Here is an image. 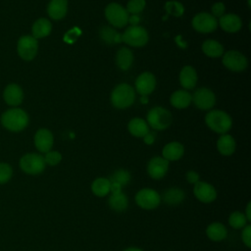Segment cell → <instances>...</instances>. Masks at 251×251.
<instances>
[{
  "label": "cell",
  "instance_id": "cell-43",
  "mask_svg": "<svg viewBox=\"0 0 251 251\" xmlns=\"http://www.w3.org/2000/svg\"><path fill=\"white\" fill-rule=\"evenodd\" d=\"M143 141H144L147 145H151V144H153L154 141H155V135H154L152 132L149 131L147 134H145V135L143 136Z\"/></svg>",
  "mask_w": 251,
  "mask_h": 251
},
{
  "label": "cell",
  "instance_id": "cell-30",
  "mask_svg": "<svg viewBox=\"0 0 251 251\" xmlns=\"http://www.w3.org/2000/svg\"><path fill=\"white\" fill-rule=\"evenodd\" d=\"M116 62L118 67L123 70H128L133 63V53L126 47H122L116 56Z\"/></svg>",
  "mask_w": 251,
  "mask_h": 251
},
{
  "label": "cell",
  "instance_id": "cell-46",
  "mask_svg": "<svg viewBox=\"0 0 251 251\" xmlns=\"http://www.w3.org/2000/svg\"><path fill=\"white\" fill-rule=\"evenodd\" d=\"M123 251H143V250L138 248V247H128V248H126L125 250H123Z\"/></svg>",
  "mask_w": 251,
  "mask_h": 251
},
{
  "label": "cell",
  "instance_id": "cell-29",
  "mask_svg": "<svg viewBox=\"0 0 251 251\" xmlns=\"http://www.w3.org/2000/svg\"><path fill=\"white\" fill-rule=\"evenodd\" d=\"M127 128L130 134H132L135 137H143L145 134L149 132L148 124L140 118L131 119L128 123Z\"/></svg>",
  "mask_w": 251,
  "mask_h": 251
},
{
  "label": "cell",
  "instance_id": "cell-13",
  "mask_svg": "<svg viewBox=\"0 0 251 251\" xmlns=\"http://www.w3.org/2000/svg\"><path fill=\"white\" fill-rule=\"evenodd\" d=\"M191 101H193L197 108L201 110H209L215 105L216 97L211 89L207 87H201L198 88L193 93V95H191Z\"/></svg>",
  "mask_w": 251,
  "mask_h": 251
},
{
  "label": "cell",
  "instance_id": "cell-20",
  "mask_svg": "<svg viewBox=\"0 0 251 251\" xmlns=\"http://www.w3.org/2000/svg\"><path fill=\"white\" fill-rule=\"evenodd\" d=\"M206 235L210 240L214 242H220L226 237L227 229L224 224L220 222H214L206 227Z\"/></svg>",
  "mask_w": 251,
  "mask_h": 251
},
{
  "label": "cell",
  "instance_id": "cell-34",
  "mask_svg": "<svg viewBox=\"0 0 251 251\" xmlns=\"http://www.w3.org/2000/svg\"><path fill=\"white\" fill-rule=\"evenodd\" d=\"M130 174L128 171L125 170V169H119V170H116L110 176V181H113V182H117L119 183L120 185H122L123 187L126 184H128V182L130 181Z\"/></svg>",
  "mask_w": 251,
  "mask_h": 251
},
{
  "label": "cell",
  "instance_id": "cell-10",
  "mask_svg": "<svg viewBox=\"0 0 251 251\" xmlns=\"http://www.w3.org/2000/svg\"><path fill=\"white\" fill-rule=\"evenodd\" d=\"M193 195L201 203L209 204L216 200L218 193L214 185L207 181L199 180L193 184Z\"/></svg>",
  "mask_w": 251,
  "mask_h": 251
},
{
  "label": "cell",
  "instance_id": "cell-14",
  "mask_svg": "<svg viewBox=\"0 0 251 251\" xmlns=\"http://www.w3.org/2000/svg\"><path fill=\"white\" fill-rule=\"evenodd\" d=\"M169 170V161L162 156L151 158L147 164V174L153 179L163 178Z\"/></svg>",
  "mask_w": 251,
  "mask_h": 251
},
{
  "label": "cell",
  "instance_id": "cell-47",
  "mask_svg": "<svg viewBox=\"0 0 251 251\" xmlns=\"http://www.w3.org/2000/svg\"><path fill=\"white\" fill-rule=\"evenodd\" d=\"M141 102H142V103H147V102H148L147 97H146V96H142V98H141Z\"/></svg>",
  "mask_w": 251,
  "mask_h": 251
},
{
  "label": "cell",
  "instance_id": "cell-45",
  "mask_svg": "<svg viewBox=\"0 0 251 251\" xmlns=\"http://www.w3.org/2000/svg\"><path fill=\"white\" fill-rule=\"evenodd\" d=\"M128 22L132 25H137V24L139 23V17L137 15H132V16L128 17Z\"/></svg>",
  "mask_w": 251,
  "mask_h": 251
},
{
  "label": "cell",
  "instance_id": "cell-36",
  "mask_svg": "<svg viewBox=\"0 0 251 251\" xmlns=\"http://www.w3.org/2000/svg\"><path fill=\"white\" fill-rule=\"evenodd\" d=\"M145 0H129L126 5V11L128 14L137 15L145 8Z\"/></svg>",
  "mask_w": 251,
  "mask_h": 251
},
{
  "label": "cell",
  "instance_id": "cell-21",
  "mask_svg": "<svg viewBox=\"0 0 251 251\" xmlns=\"http://www.w3.org/2000/svg\"><path fill=\"white\" fill-rule=\"evenodd\" d=\"M68 11V1L67 0H51L47 7V13L49 17L53 20L63 19Z\"/></svg>",
  "mask_w": 251,
  "mask_h": 251
},
{
  "label": "cell",
  "instance_id": "cell-3",
  "mask_svg": "<svg viewBox=\"0 0 251 251\" xmlns=\"http://www.w3.org/2000/svg\"><path fill=\"white\" fill-rule=\"evenodd\" d=\"M135 93L127 83H121L117 85L111 93V102L115 108L126 109L134 102Z\"/></svg>",
  "mask_w": 251,
  "mask_h": 251
},
{
  "label": "cell",
  "instance_id": "cell-15",
  "mask_svg": "<svg viewBox=\"0 0 251 251\" xmlns=\"http://www.w3.org/2000/svg\"><path fill=\"white\" fill-rule=\"evenodd\" d=\"M155 86L156 78L154 75L149 72L140 74L135 79V89L142 96H147L152 93L155 89Z\"/></svg>",
  "mask_w": 251,
  "mask_h": 251
},
{
  "label": "cell",
  "instance_id": "cell-11",
  "mask_svg": "<svg viewBox=\"0 0 251 251\" xmlns=\"http://www.w3.org/2000/svg\"><path fill=\"white\" fill-rule=\"evenodd\" d=\"M192 26L199 32H212L218 27V20L212 14L202 12L193 17Z\"/></svg>",
  "mask_w": 251,
  "mask_h": 251
},
{
  "label": "cell",
  "instance_id": "cell-18",
  "mask_svg": "<svg viewBox=\"0 0 251 251\" xmlns=\"http://www.w3.org/2000/svg\"><path fill=\"white\" fill-rule=\"evenodd\" d=\"M184 153L183 145L177 141H172L166 144L162 150V157L167 161H177Z\"/></svg>",
  "mask_w": 251,
  "mask_h": 251
},
{
  "label": "cell",
  "instance_id": "cell-35",
  "mask_svg": "<svg viewBox=\"0 0 251 251\" xmlns=\"http://www.w3.org/2000/svg\"><path fill=\"white\" fill-rule=\"evenodd\" d=\"M165 9L168 14H171L175 17H180L184 13V8L182 4L178 1H168L165 5Z\"/></svg>",
  "mask_w": 251,
  "mask_h": 251
},
{
  "label": "cell",
  "instance_id": "cell-16",
  "mask_svg": "<svg viewBox=\"0 0 251 251\" xmlns=\"http://www.w3.org/2000/svg\"><path fill=\"white\" fill-rule=\"evenodd\" d=\"M54 143L52 132L47 128H40L34 135V145L39 152L46 153L51 150Z\"/></svg>",
  "mask_w": 251,
  "mask_h": 251
},
{
  "label": "cell",
  "instance_id": "cell-25",
  "mask_svg": "<svg viewBox=\"0 0 251 251\" xmlns=\"http://www.w3.org/2000/svg\"><path fill=\"white\" fill-rule=\"evenodd\" d=\"M108 204L113 211L117 213H122L127 209L128 199L123 191L118 193H110V196L108 198Z\"/></svg>",
  "mask_w": 251,
  "mask_h": 251
},
{
  "label": "cell",
  "instance_id": "cell-27",
  "mask_svg": "<svg viewBox=\"0 0 251 251\" xmlns=\"http://www.w3.org/2000/svg\"><path fill=\"white\" fill-rule=\"evenodd\" d=\"M170 101L175 108L184 109L191 103V94L187 90L179 89L171 95Z\"/></svg>",
  "mask_w": 251,
  "mask_h": 251
},
{
  "label": "cell",
  "instance_id": "cell-28",
  "mask_svg": "<svg viewBox=\"0 0 251 251\" xmlns=\"http://www.w3.org/2000/svg\"><path fill=\"white\" fill-rule=\"evenodd\" d=\"M111 181L107 177H97L95 178L90 186L91 192L97 197H105L110 194Z\"/></svg>",
  "mask_w": 251,
  "mask_h": 251
},
{
  "label": "cell",
  "instance_id": "cell-1",
  "mask_svg": "<svg viewBox=\"0 0 251 251\" xmlns=\"http://www.w3.org/2000/svg\"><path fill=\"white\" fill-rule=\"evenodd\" d=\"M1 124L10 131H21L28 125V116L23 109L13 108L2 114Z\"/></svg>",
  "mask_w": 251,
  "mask_h": 251
},
{
  "label": "cell",
  "instance_id": "cell-41",
  "mask_svg": "<svg viewBox=\"0 0 251 251\" xmlns=\"http://www.w3.org/2000/svg\"><path fill=\"white\" fill-rule=\"evenodd\" d=\"M185 178H186V181L188 183H191V184H195L196 182H198L200 180L199 174L197 172H195V171H188V172H186Z\"/></svg>",
  "mask_w": 251,
  "mask_h": 251
},
{
  "label": "cell",
  "instance_id": "cell-24",
  "mask_svg": "<svg viewBox=\"0 0 251 251\" xmlns=\"http://www.w3.org/2000/svg\"><path fill=\"white\" fill-rule=\"evenodd\" d=\"M236 142L234 138L227 133L222 134L217 141V149L224 156H230L234 153Z\"/></svg>",
  "mask_w": 251,
  "mask_h": 251
},
{
  "label": "cell",
  "instance_id": "cell-17",
  "mask_svg": "<svg viewBox=\"0 0 251 251\" xmlns=\"http://www.w3.org/2000/svg\"><path fill=\"white\" fill-rule=\"evenodd\" d=\"M3 98L8 105L18 106L23 102L24 99L23 89L16 83H10L4 89Z\"/></svg>",
  "mask_w": 251,
  "mask_h": 251
},
{
  "label": "cell",
  "instance_id": "cell-26",
  "mask_svg": "<svg viewBox=\"0 0 251 251\" xmlns=\"http://www.w3.org/2000/svg\"><path fill=\"white\" fill-rule=\"evenodd\" d=\"M51 30H52V25H51L50 21L45 18H40V19L36 20L33 23L32 27H31L32 36L35 39L43 38V37L49 35Z\"/></svg>",
  "mask_w": 251,
  "mask_h": 251
},
{
  "label": "cell",
  "instance_id": "cell-6",
  "mask_svg": "<svg viewBox=\"0 0 251 251\" xmlns=\"http://www.w3.org/2000/svg\"><path fill=\"white\" fill-rule=\"evenodd\" d=\"M105 17L116 27H123L128 23V13L126 8L118 3H110L105 8Z\"/></svg>",
  "mask_w": 251,
  "mask_h": 251
},
{
  "label": "cell",
  "instance_id": "cell-39",
  "mask_svg": "<svg viewBox=\"0 0 251 251\" xmlns=\"http://www.w3.org/2000/svg\"><path fill=\"white\" fill-rule=\"evenodd\" d=\"M241 240L243 242V244L247 247L250 248L251 247V226L250 225H246L241 231Z\"/></svg>",
  "mask_w": 251,
  "mask_h": 251
},
{
  "label": "cell",
  "instance_id": "cell-38",
  "mask_svg": "<svg viewBox=\"0 0 251 251\" xmlns=\"http://www.w3.org/2000/svg\"><path fill=\"white\" fill-rule=\"evenodd\" d=\"M12 168L9 164L0 163V183L7 182L12 176Z\"/></svg>",
  "mask_w": 251,
  "mask_h": 251
},
{
  "label": "cell",
  "instance_id": "cell-40",
  "mask_svg": "<svg viewBox=\"0 0 251 251\" xmlns=\"http://www.w3.org/2000/svg\"><path fill=\"white\" fill-rule=\"evenodd\" d=\"M225 10H226V7H225L224 3H222V2H217L212 6V14L215 18L216 17L221 18L224 15Z\"/></svg>",
  "mask_w": 251,
  "mask_h": 251
},
{
  "label": "cell",
  "instance_id": "cell-7",
  "mask_svg": "<svg viewBox=\"0 0 251 251\" xmlns=\"http://www.w3.org/2000/svg\"><path fill=\"white\" fill-rule=\"evenodd\" d=\"M149 39L147 30L140 25H131L122 34V41L133 47L144 46Z\"/></svg>",
  "mask_w": 251,
  "mask_h": 251
},
{
  "label": "cell",
  "instance_id": "cell-44",
  "mask_svg": "<svg viewBox=\"0 0 251 251\" xmlns=\"http://www.w3.org/2000/svg\"><path fill=\"white\" fill-rule=\"evenodd\" d=\"M243 214L245 215L246 219L248 222L251 221V202L249 201L246 205V208H245V212H243Z\"/></svg>",
  "mask_w": 251,
  "mask_h": 251
},
{
  "label": "cell",
  "instance_id": "cell-19",
  "mask_svg": "<svg viewBox=\"0 0 251 251\" xmlns=\"http://www.w3.org/2000/svg\"><path fill=\"white\" fill-rule=\"evenodd\" d=\"M184 198L185 193L179 187H170L161 196V199L169 206H177L182 203Z\"/></svg>",
  "mask_w": 251,
  "mask_h": 251
},
{
  "label": "cell",
  "instance_id": "cell-22",
  "mask_svg": "<svg viewBox=\"0 0 251 251\" xmlns=\"http://www.w3.org/2000/svg\"><path fill=\"white\" fill-rule=\"evenodd\" d=\"M179 82L185 89H192L197 82V73L191 66H184L179 73Z\"/></svg>",
  "mask_w": 251,
  "mask_h": 251
},
{
  "label": "cell",
  "instance_id": "cell-12",
  "mask_svg": "<svg viewBox=\"0 0 251 251\" xmlns=\"http://www.w3.org/2000/svg\"><path fill=\"white\" fill-rule=\"evenodd\" d=\"M223 64L230 71L241 72L247 68L248 61L246 57L239 51L229 50L224 55Z\"/></svg>",
  "mask_w": 251,
  "mask_h": 251
},
{
  "label": "cell",
  "instance_id": "cell-8",
  "mask_svg": "<svg viewBox=\"0 0 251 251\" xmlns=\"http://www.w3.org/2000/svg\"><path fill=\"white\" fill-rule=\"evenodd\" d=\"M45 161L42 155L37 153H27L20 160L21 169L28 175L41 174L45 169Z\"/></svg>",
  "mask_w": 251,
  "mask_h": 251
},
{
  "label": "cell",
  "instance_id": "cell-37",
  "mask_svg": "<svg viewBox=\"0 0 251 251\" xmlns=\"http://www.w3.org/2000/svg\"><path fill=\"white\" fill-rule=\"evenodd\" d=\"M45 164L49 166H57L62 161V154L58 151H48L43 157Z\"/></svg>",
  "mask_w": 251,
  "mask_h": 251
},
{
  "label": "cell",
  "instance_id": "cell-23",
  "mask_svg": "<svg viewBox=\"0 0 251 251\" xmlns=\"http://www.w3.org/2000/svg\"><path fill=\"white\" fill-rule=\"evenodd\" d=\"M221 27L227 32H236L241 28V19L235 14H226L220 18Z\"/></svg>",
  "mask_w": 251,
  "mask_h": 251
},
{
  "label": "cell",
  "instance_id": "cell-2",
  "mask_svg": "<svg viewBox=\"0 0 251 251\" xmlns=\"http://www.w3.org/2000/svg\"><path fill=\"white\" fill-rule=\"evenodd\" d=\"M205 122L212 130L221 134L226 133L232 126L230 116L225 111L221 110H212L207 113Z\"/></svg>",
  "mask_w": 251,
  "mask_h": 251
},
{
  "label": "cell",
  "instance_id": "cell-4",
  "mask_svg": "<svg viewBox=\"0 0 251 251\" xmlns=\"http://www.w3.org/2000/svg\"><path fill=\"white\" fill-rule=\"evenodd\" d=\"M173 122L172 114L163 107H154L147 114V124L154 129L163 130L171 126Z\"/></svg>",
  "mask_w": 251,
  "mask_h": 251
},
{
  "label": "cell",
  "instance_id": "cell-31",
  "mask_svg": "<svg viewBox=\"0 0 251 251\" xmlns=\"http://www.w3.org/2000/svg\"><path fill=\"white\" fill-rule=\"evenodd\" d=\"M202 51L205 55H207L208 57H212V58H217L223 55L224 53V47L223 45L217 41V40H213V39H207L203 42L202 44Z\"/></svg>",
  "mask_w": 251,
  "mask_h": 251
},
{
  "label": "cell",
  "instance_id": "cell-33",
  "mask_svg": "<svg viewBox=\"0 0 251 251\" xmlns=\"http://www.w3.org/2000/svg\"><path fill=\"white\" fill-rule=\"evenodd\" d=\"M248 221L245 215L240 211L232 212L228 217V224L234 229H242L247 224Z\"/></svg>",
  "mask_w": 251,
  "mask_h": 251
},
{
  "label": "cell",
  "instance_id": "cell-5",
  "mask_svg": "<svg viewBox=\"0 0 251 251\" xmlns=\"http://www.w3.org/2000/svg\"><path fill=\"white\" fill-rule=\"evenodd\" d=\"M135 203L143 210H154L159 207L162 199L159 192L150 187L138 190L134 196Z\"/></svg>",
  "mask_w": 251,
  "mask_h": 251
},
{
  "label": "cell",
  "instance_id": "cell-9",
  "mask_svg": "<svg viewBox=\"0 0 251 251\" xmlns=\"http://www.w3.org/2000/svg\"><path fill=\"white\" fill-rule=\"evenodd\" d=\"M38 42L32 35H23L17 45L19 56L25 61H31L37 54Z\"/></svg>",
  "mask_w": 251,
  "mask_h": 251
},
{
  "label": "cell",
  "instance_id": "cell-42",
  "mask_svg": "<svg viewBox=\"0 0 251 251\" xmlns=\"http://www.w3.org/2000/svg\"><path fill=\"white\" fill-rule=\"evenodd\" d=\"M123 191V186L120 185L117 182H113L111 181V185H110V193H118V192H122Z\"/></svg>",
  "mask_w": 251,
  "mask_h": 251
},
{
  "label": "cell",
  "instance_id": "cell-32",
  "mask_svg": "<svg viewBox=\"0 0 251 251\" xmlns=\"http://www.w3.org/2000/svg\"><path fill=\"white\" fill-rule=\"evenodd\" d=\"M100 37L107 44H115L122 41V34L118 33L114 28L110 26H103L100 29Z\"/></svg>",
  "mask_w": 251,
  "mask_h": 251
}]
</instances>
